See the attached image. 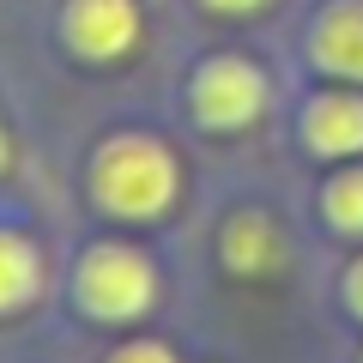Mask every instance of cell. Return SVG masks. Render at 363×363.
Listing matches in <instances>:
<instances>
[{"label": "cell", "instance_id": "1", "mask_svg": "<svg viewBox=\"0 0 363 363\" xmlns=\"http://www.w3.org/2000/svg\"><path fill=\"white\" fill-rule=\"evenodd\" d=\"M91 200L121 224H152L176 206L182 164L164 140L152 133H116L91 152Z\"/></svg>", "mask_w": 363, "mask_h": 363}, {"label": "cell", "instance_id": "2", "mask_svg": "<svg viewBox=\"0 0 363 363\" xmlns=\"http://www.w3.org/2000/svg\"><path fill=\"white\" fill-rule=\"evenodd\" d=\"M73 297L91 321H140L157 309V267L133 242H91L73 267Z\"/></svg>", "mask_w": 363, "mask_h": 363}, {"label": "cell", "instance_id": "3", "mask_svg": "<svg viewBox=\"0 0 363 363\" xmlns=\"http://www.w3.org/2000/svg\"><path fill=\"white\" fill-rule=\"evenodd\" d=\"M188 104H194V121L212 133H236L255 128L272 104V85L248 55H212V61L194 67L188 79Z\"/></svg>", "mask_w": 363, "mask_h": 363}, {"label": "cell", "instance_id": "4", "mask_svg": "<svg viewBox=\"0 0 363 363\" xmlns=\"http://www.w3.org/2000/svg\"><path fill=\"white\" fill-rule=\"evenodd\" d=\"M61 37L79 61H97V67H116L140 49L145 37V18H140V0H67L61 13Z\"/></svg>", "mask_w": 363, "mask_h": 363}, {"label": "cell", "instance_id": "5", "mask_svg": "<svg viewBox=\"0 0 363 363\" xmlns=\"http://www.w3.org/2000/svg\"><path fill=\"white\" fill-rule=\"evenodd\" d=\"M218 260L230 279H267V272L285 267V230L260 206H236L218 224Z\"/></svg>", "mask_w": 363, "mask_h": 363}, {"label": "cell", "instance_id": "6", "mask_svg": "<svg viewBox=\"0 0 363 363\" xmlns=\"http://www.w3.org/2000/svg\"><path fill=\"white\" fill-rule=\"evenodd\" d=\"M309 61L327 79L363 85V0H327L309 25Z\"/></svg>", "mask_w": 363, "mask_h": 363}, {"label": "cell", "instance_id": "7", "mask_svg": "<svg viewBox=\"0 0 363 363\" xmlns=\"http://www.w3.org/2000/svg\"><path fill=\"white\" fill-rule=\"evenodd\" d=\"M303 145L315 157L363 152V91H315L303 104Z\"/></svg>", "mask_w": 363, "mask_h": 363}, {"label": "cell", "instance_id": "8", "mask_svg": "<svg viewBox=\"0 0 363 363\" xmlns=\"http://www.w3.org/2000/svg\"><path fill=\"white\" fill-rule=\"evenodd\" d=\"M43 297V248L25 230H6L0 224V321L6 315H25Z\"/></svg>", "mask_w": 363, "mask_h": 363}, {"label": "cell", "instance_id": "9", "mask_svg": "<svg viewBox=\"0 0 363 363\" xmlns=\"http://www.w3.org/2000/svg\"><path fill=\"white\" fill-rule=\"evenodd\" d=\"M321 218H327V230H339V236H363V164L339 169L321 188Z\"/></svg>", "mask_w": 363, "mask_h": 363}, {"label": "cell", "instance_id": "10", "mask_svg": "<svg viewBox=\"0 0 363 363\" xmlns=\"http://www.w3.org/2000/svg\"><path fill=\"white\" fill-rule=\"evenodd\" d=\"M109 363H182V357L164 345V339H133V345L109 351Z\"/></svg>", "mask_w": 363, "mask_h": 363}, {"label": "cell", "instance_id": "11", "mask_svg": "<svg viewBox=\"0 0 363 363\" xmlns=\"http://www.w3.org/2000/svg\"><path fill=\"white\" fill-rule=\"evenodd\" d=\"M339 297H345V309H351V315L363 321V255H357V260L345 267V279H339Z\"/></svg>", "mask_w": 363, "mask_h": 363}, {"label": "cell", "instance_id": "12", "mask_svg": "<svg viewBox=\"0 0 363 363\" xmlns=\"http://www.w3.org/2000/svg\"><path fill=\"white\" fill-rule=\"evenodd\" d=\"M206 13H218V18H255V13H267V0H200Z\"/></svg>", "mask_w": 363, "mask_h": 363}, {"label": "cell", "instance_id": "13", "mask_svg": "<svg viewBox=\"0 0 363 363\" xmlns=\"http://www.w3.org/2000/svg\"><path fill=\"white\" fill-rule=\"evenodd\" d=\"M0 176H13V133H6V121H0Z\"/></svg>", "mask_w": 363, "mask_h": 363}]
</instances>
